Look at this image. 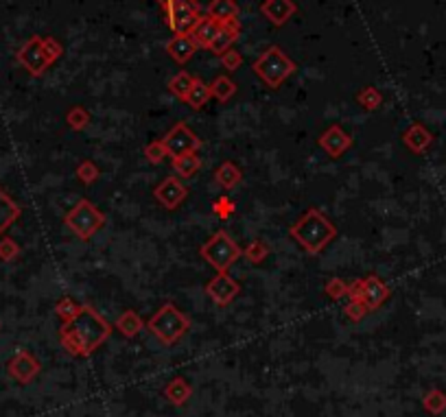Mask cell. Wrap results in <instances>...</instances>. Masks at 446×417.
I'll return each mask as SVG.
<instances>
[{"label":"cell","instance_id":"ba28073f","mask_svg":"<svg viewBox=\"0 0 446 417\" xmlns=\"http://www.w3.org/2000/svg\"><path fill=\"white\" fill-rule=\"evenodd\" d=\"M18 61L26 68L29 75L40 77L49 71V66H53L55 61L49 57L46 48H44V40L40 36H33L31 40L24 42V46L18 51Z\"/></svg>","mask_w":446,"mask_h":417},{"label":"cell","instance_id":"ab89813d","mask_svg":"<svg viewBox=\"0 0 446 417\" xmlns=\"http://www.w3.org/2000/svg\"><path fill=\"white\" fill-rule=\"evenodd\" d=\"M145 155H147V160H149L151 164H160L168 153H166V149H164V145H162V140H160V143L147 145V147H145Z\"/></svg>","mask_w":446,"mask_h":417},{"label":"cell","instance_id":"ffe728a7","mask_svg":"<svg viewBox=\"0 0 446 417\" xmlns=\"http://www.w3.org/2000/svg\"><path fill=\"white\" fill-rule=\"evenodd\" d=\"M219 26H221L219 22H215V20H213V18H208V16H203V18L197 22V26L193 29L191 38L195 40V44H197V46L208 48V46L213 44L215 36H217Z\"/></svg>","mask_w":446,"mask_h":417},{"label":"cell","instance_id":"cb8c5ba5","mask_svg":"<svg viewBox=\"0 0 446 417\" xmlns=\"http://www.w3.org/2000/svg\"><path fill=\"white\" fill-rule=\"evenodd\" d=\"M215 180H217V184L223 186V188H234L238 182L243 180V173L238 170L232 162H223V164L215 170Z\"/></svg>","mask_w":446,"mask_h":417},{"label":"cell","instance_id":"9a60e30c","mask_svg":"<svg viewBox=\"0 0 446 417\" xmlns=\"http://www.w3.org/2000/svg\"><path fill=\"white\" fill-rule=\"evenodd\" d=\"M387 297H390V289H387V284L381 280V277H376V275L365 277V280H363V297H361V302L368 306V310L379 308Z\"/></svg>","mask_w":446,"mask_h":417},{"label":"cell","instance_id":"d6986e66","mask_svg":"<svg viewBox=\"0 0 446 417\" xmlns=\"http://www.w3.org/2000/svg\"><path fill=\"white\" fill-rule=\"evenodd\" d=\"M206 16L213 18L219 24L236 22L238 20V5L234 3V0H211L208 9H206Z\"/></svg>","mask_w":446,"mask_h":417},{"label":"cell","instance_id":"8fae6325","mask_svg":"<svg viewBox=\"0 0 446 417\" xmlns=\"http://www.w3.org/2000/svg\"><path fill=\"white\" fill-rule=\"evenodd\" d=\"M42 365L40 361L29 354L26 350H20L11 361H9V374L11 378H16L18 382H22V385H26V382H31L33 378H36L40 374Z\"/></svg>","mask_w":446,"mask_h":417},{"label":"cell","instance_id":"74e56055","mask_svg":"<svg viewBox=\"0 0 446 417\" xmlns=\"http://www.w3.org/2000/svg\"><path fill=\"white\" fill-rule=\"evenodd\" d=\"M368 306L363 304V302H350L346 308H344V315L348 317V319H353V321H361L365 315H368Z\"/></svg>","mask_w":446,"mask_h":417},{"label":"cell","instance_id":"ac0fdd59","mask_svg":"<svg viewBox=\"0 0 446 417\" xmlns=\"http://www.w3.org/2000/svg\"><path fill=\"white\" fill-rule=\"evenodd\" d=\"M238 33H241V26H238V20L236 22H228V24H221L219 26V31H217V36H215V40H213V44L208 46L211 48V53H215V55H223L228 48H232V44L236 42V38H238Z\"/></svg>","mask_w":446,"mask_h":417},{"label":"cell","instance_id":"83f0119b","mask_svg":"<svg viewBox=\"0 0 446 417\" xmlns=\"http://www.w3.org/2000/svg\"><path fill=\"white\" fill-rule=\"evenodd\" d=\"M422 406L431 415H442L446 411V393L442 389H431L422 398Z\"/></svg>","mask_w":446,"mask_h":417},{"label":"cell","instance_id":"5bb4252c","mask_svg":"<svg viewBox=\"0 0 446 417\" xmlns=\"http://www.w3.org/2000/svg\"><path fill=\"white\" fill-rule=\"evenodd\" d=\"M260 11L271 24L283 26L298 14V5L293 0H265L260 5Z\"/></svg>","mask_w":446,"mask_h":417},{"label":"cell","instance_id":"8d00e7d4","mask_svg":"<svg viewBox=\"0 0 446 417\" xmlns=\"http://www.w3.org/2000/svg\"><path fill=\"white\" fill-rule=\"evenodd\" d=\"M221 63H223V68H225V71L234 73L236 68H241V63H243V57H241V53H238V51H234V48H228V51L221 55Z\"/></svg>","mask_w":446,"mask_h":417},{"label":"cell","instance_id":"8992f818","mask_svg":"<svg viewBox=\"0 0 446 417\" xmlns=\"http://www.w3.org/2000/svg\"><path fill=\"white\" fill-rule=\"evenodd\" d=\"M166 24L176 36H191L197 22L201 20V5L197 0H171L164 5Z\"/></svg>","mask_w":446,"mask_h":417},{"label":"cell","instance_id":"4316f807","mask_svg":"<svg viewBox=\"0 0 446 417\" xmlns=\"http://www.w3.org/2000/svg\"><path fill=\"white\" fill-rule=\"evenodd\" d=\"M211 92H213V96H215L217 101L225 103V101H230V98L236 94V83H234L230 77L219 75V77L211 83Z\"/></svg>","mask_w":446,"mask_h":417},{"label":"cell","instance_id":"5b68a950","mask_svg":"<svg viewBox=\"0 0 446 417\" xmlns=\"http://www.w3.org/2000/svg\"><path fill=\"white\" fill-rule=\"evenodd\" d=\"M64 223H66V227H71L79 238L88 240L103 225H106V215H103L101 210H96L88 199H81V201H77V205L73 207V210L66 215Z\"/></svg>","mask_w":446,"mask_h":417},{"label":"cell","instance_id":"4fadbf2b","mask_svg":"<svg viewBox=\"0 0 446 417\" xmlns=\"http://www.w3.org/2000/svg\"><path fill=\"white\" fill-rule=\"evenodd\" d=\"M320 145L322 149L330 155V158H339L341 153H346L353 145V135L346 133L339 125L328 127L322 135H320Z\"/></svg>","mask_w":446,"mask_h":417},{"label":"cell","instance_id":"30bf717a","mask_svg":"<svg viewBox=\"0 0 446 417\" xmlns=\"http://www.w3.org/2000/svg\"><path fill=\"white\" fill-rule=\"evenodd\" d=\"M206 293H208V297L217 306H228L238 293H241V287H238V282L232 280L228 273H219L217 277H213V280L208 282Z\"/></svg>","mask_w":446,"mask_h":417},{"label":"cell","instance_id":"277c9868","mask_svg":"<svg viewBox=\"0 0 446 417\" xmlns=\"http://www.w3.org/2000/svg\"><path fill=\"white\" fill-rule=\"evenodd\" d=\"M147 328L164 343V345H173L178 343L188 330H191V319L184 312L173 306V304H164L156 315L147 321Z\"/></svg>","mask_w":446,"mask_h":417},{"label":"cell","instance_id":"52a82bcc","mask_svg":"<svg viewBox=\"0 0 446 417\" xmlns=\"http://www.w3.org/2000/svg\"><path fill=\"white\" fill-rule=\"evenodd\" d=\"M199 254L208 260L219 273H225L234 262L236 258L241 256V247L236 245V242L225 234V232H217L206 245L199 249Z\"/></svg>","mask_w":446,"mask_h":417},{"label":"cell","instance_id":"836d02e7","mask_svg":"<svg viewBox=\"0 0 446 417\" xmlns=\"http://www.w3.org/2000/svg\"><path fill=\"white\" fill-rule=\"evenodd\" d=\"M234 210H236V205H234V201L230 199V197H219L215 203H213V212H215V217H219V219H230L232 215H234Z\"/></svg>","mask_w":446,"mask_h":417},{"label":"cell","instance_id":"f1b7e54d","mask_svg":"<svg viewBox=\"0 0 446 417\" xmlns=\"http://www.w3.org/2000/svg\"><path fill=\"white\" fill-rule=\"evenodd\" d=\"M193 81H195V77H193V75H188V73H178L173 79L168 81V90L173 92L178 98L186 101V96H188V90L193 88Z\"/></svg>","mask_w":446,"mask_h":417},{"label":"cell","instance_id":"d590c367","mask_svg":"<svg viewBox=\"0 0 446 417\" xmlns=\"http://www.w3.org/2000/svg\"><path fill=\"white\" fill-rule=\"evenodd\" d=\"M326 295L330 299H341L344 295H348V284L344 280H339V277H333L326 284Z\"/></svg>","mask_w":446,"mask_h":417},{"label":"cell","instance_id":"2e32d148","mask_svg":"<svg viewBox=\"0 0 446 417\" xmlns=\"http://www.w3.org/2000/svg\"><path fill=\"white\" fill-rule=\"evenodd\" d=\"M402 143H405V147H407L411 153H425V151L431 147V143H433V135H431V131H429L425 125L414 123V125H411V127L402 133Z\"/></svg>","mask_w":446,"mask_h":417},{"label":"cell","instance_id":"603a6c76","mask_svg":"<svg viewBox=\"0 0 446 417\" xmlns=\"http://www.w3.org/2000/svg\"><path fill=\"white\" fill-rule=\"evenodd\" d=\"M213 96L211 92V86L208 83H203L201 79L195 77L193 81V88L188 90V96H186V103L193 108V110H201L206 103H208V98Z\"/></svg>","mask_w":446,"mask_h":417},{"label":"cell","instance_id":"1f68e13d","mask_svg":"<svg viewBox=\"0 0 446 417\" xmlns=\"http://www.w3.org/2000/svg\"><path fill=\"white\" fill-rule=\"evenodd\" d=\"M243 256H245L252 264H260V262L269 256V247H267V242H263V240H252L250 245L245 247Z\"/></svg>","mask_w":446,"mask_h":417},{"label":"cell","instance_id":"d6a6232c","mask_svg":"<svg viewBox=\"0 0 446 417\" xmlns=\"http://www.w3.org/2000/svg\"><path fill=\"white\" fill-rule=\"evenodd\" d=\"M66 120H68V125H71L75 131H79V129H83V127L90 123V114H88L81 105H75L73 110H68Z\"/></svg>","mask_w":446,"mask_h":417},{"label":"cell","instance_id":"7c38bea8","mask_svg":"<svg viewBox=\"0 0 446 417\" xmlns=\"http://www.w3.org/2000/svg\"><path fill=\"white\" fill-rule=\"evenodd\" d=\"M186 195H188V190H186V186L178 177H166L153 190V197L166 207V210H176V207L186 199Z\"/></svg>","mask_w":446,"mask_h":417},{"label":"cell","instance_id":"484cf974","mask_svg":"<svg viewBox=\"0 0 446 417\" xmlns=\"http://www.w3.org/2000/svg\"><path fill=\"white\" fill-rule=\"evenodd\" d=\"M199 166H201V160L197 158V153H184V155L173 158V168L182 177L195 175V173L199 170Z\"/></svg>","mask_w":446,"mask_h":417},{"label":"cell","instance_id":"7bdbcfd3","mask_svg":"<svg viewBox=\"0 0 446 417\" xmlns=\"http://www.w3.org/2000/svg\"><path fill=\"white\" fill-rule=\"evenodd\" d=\"M160 3H162V5H168V3H171V0H160Z\"/></svg>","mask_w":446,"mask_h":417},{"label":"cell","instance_id":"60d3db41","mask_svg":"<svg viewBox=\"0 0 446 417\" xmlns=\"http://www.w3.org/2000/svg\"><path fill=\"white\" fill-rule=\"evenodd\" d=\"M44 40V48H46V53H49V57L53 59V61H57L59 57H61V53H64V48H61V44L55 40V38H42Z\"/></svg>","mask_w":446,"mask_h":417},{"label":"cell","instance_id":"9c48e42d","mask_svg":"<svg viewBox=\"0 0 446 417\" xmlns=\"http://www.w3.org/2000/svg\"><path fill=\"white\" fill-rule=\"evenodd\" d=\"M162 145H164V149L171 158H178V155H184V153H195L201 147V140L188 125L178 123L162 138Z\"/></svg>","mask_w":446,"mask_h":417},{"label":"cell","instance_id":"7a4b0ae2","mask_svg":"<svg viewBox=\"0 0 446 417\" xmlns=\"http://www.w3.org/2000/svg\"><path fill=\"white\" fill-rule=\"evenodd\" d=\"M291 236L300 242L304 252L320 254L337 236V227L333 225L330 219H326L318 210V207H308V210L298 219V223L291 227Z\"/></svg>","mask_w":446,"mask_h":417},{"label":"cell","instance_id":"b9f144b4","mask_svg":"<svg viewBox=\"0 0 446 417\" xmlns=\"http://www.w3.org/2000/svg\"><path fill=\"white\" fill-rule=\"evenodd\" d=\"M348 297H350V302H361V297H363V280H355L348 287Z\"/></svg>","mask_w":446,"mask_h":417},{"label":"cell","instance_id":"44dd1931","mask_svg":"<svg viewBox=\"0 0 446 417\" xmlns=\"http://www.w3.org/2000/svg\"><path fill=\"white\" fill-rule=\"evenodd\" d=\"M164 396L171 404H176V406H182L188 402V398L193 396V389L188 385V380H184L182 376L173 378V380H168V385L164 387Z\"/></svg>","mask_w":446,"mask_h":417},{"label":"cell","instance_id":"e0dca14e","mask_svg":"<svg viewBox=\"0 0 446 417\" xmlns=\"http://www.w3.org/2000/svg\"><path fill=\"white\" fill-rule=\"evenodd\" d=\"M195 51H197V44H195V40L191 36H173L168 40V44H166L168 57L173 61H178V63L191 61Z\"/></svg>","mask_w":446,"mask_h":417},{"label":"cell","instance_id":"f546056e","mask_svg":"<svg viewBox=\"0 0 446 417\" xmlns=\"http://www.w3.org/2000/svg\"><path fill=\"white\" fill-rule=\"evenodd\" d=\"M357 101H359V105L361 108H365V110H379L381 108V103H383V96H381V92L376 90V88H372V86H368V88H363L359 94H357Z\"/></svg>","mask_w":446,"mask_h":417},{"label":"cell","instance_id":"6da1fadb","mask_svg":"<svg viewBox=\"0 0 446 417\" xmlns=\"http://www.w3.org/2000/svg\"><path fill=\"white\" fill-rule=\"evenodd\" d=\"M112 328L110 324L103 319L92 306H81L75 319L61 326L59 330V341L61 347L77 359H86L94 354L98 347L108 341Z\"/></svg>","mask_w":446,"mask_h":417},{"label":"cell","instance_id":"f35d334b","mask_svg":"<svg viewBox=\"0 0 446 417\" xmlns=\"http://www.w3.org/2000/svg\"><path fill=\"white\" fill-rule=\"evenodd\" d=\"M18 254H20V247H18L16 240H11V238H3V240H0V258H3L5 262L14 260Z\"/></svg>","mask_w":446,"mask_h":417},{"label":"cell","instance_id":"d4e9b609","mask_svg":"<svg viewBox=\"0 0 446 417\" xmlns=\"http://www.w3.org/2000/svg\"><path fill=\"white\" fill-rule=\"evenodd\" d=\"M116 328H118L127 339H133L136 334H138V332L145 328V321L141 319V315H136L133 310H125L123 315L118 317V321H116Z\"/></svg>","mask_w":446,"mask_h":417},{"label":"cell","instance_id":"e575fe53","mask_svg":"<svg viewBox=\"0 0 446 417\" xmlns=\"http://www.w3.org/2000/svg\"><path fill=\"white\" fill-rule=\"evenodd\" d=\"M98 175H101V173H98L96 164H92V162H83V164H79V168H77V177H79V182H83V184L96 182Z\"/></svg>","mask_w":446,"mask_h":417},{"label":"cell","instance_id":"4dcf8cb0","mask_svg":"<svg viewBox=\"0 0 446 417\" xmlns=\"http://www.w3.org/2000/svg\"><path fill=\"white\" fill-rule=\"evenodd\" d=\"M79 304H75L71 297H61L59 302H57V306H55V315L64 321V324H68L71 319H75V315L79 312Z\"/></svg>","mask_w":446,"mask_h":417},{"label":"cell","instance_id":"3957f363","mask_svg":"<svg viewBox=\"0 0 446 417\" xmlns=\"http://www.w3.org/2000/svg\"><path fill=\"white\" fill-rule=\"evenodd\" d=\"M252 71L267 88L278 90L298 71V66L293 59L287 57V53L280 46L273 44L252 63Z\"/></svg>","mask_w":446,"mask_h":417},{"label":"cell","instance_id":"7402d4cb","mask_svg":"<svg viewBox=\"0 0 446 417\" xmlns=\"http://www.w3.org/2000/svg\"><path fill=\"white\" fill-rule=\"evenodd\" d=\"M20 217V205L0 188V234Z\"/></svg>","mask_w":446,"mask_h":417}]
</instances>
